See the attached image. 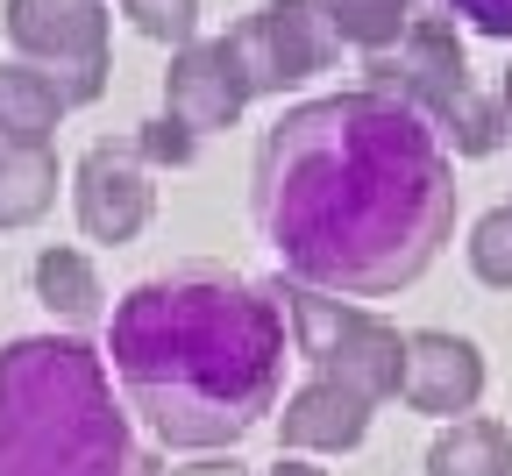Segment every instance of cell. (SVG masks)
I'll return each instance as SVG.
<instances>
[{
	"label": "cell",
	"mask_w": 512,
	"mask_h": 476,
	"mask_svg": "<svg viewBox=\"0 0 512 476\" xmlns=\"http://www.w3.org/2000/svg\"><path fill=\"white\" fill-rule=\"evenodd\" d=\"M249 214L285 285L392 299L420 285L456 228V164L392 93H320L285 107L249 157Z\"/></svg>",
	"instance_id": "6da1fadb"
},
{
	"label": "cell",
	"mask_w": 512,
	"mask_h": 476,
	"mask_svg": "<svg viewBox=\"0 0 512 476\" xmlns=\"http://www.w3.org/2000/svg\"><path fill=\"white\" fill-rule=\"evenodd\" d=\"M107 356L121 405L164 448L214 455L242 441L285 391V306L228 263H171L114 299Z\"/></svg>",
	"instance_id": "7a4b0ae2"
},
{
	"label": "cell",
	"mask_w": 512,
	"mask_h": 476,
	"mask_svg": "<svg viewBox=\"0 0 512 476\" xmlns=\"http://www.w3.org/2000/svg\"><path fill=\"white\" fill-rule=\"evenodd\" d=\"M0 476H150L114 370L86 334L0 342Z\"/></svg>",
	"instance_id": "3957f363"
},
{
	"label": "cell",
	"mask_w": 512,
	"mask_h": 476,
	"mask_svg": "<svg viewBox=\"0 0 512 476\" xmlns=\"http://www.w3.org/2000/svg\"><path fill=\"white\" fill-rule=\"evenodd\" d=\"M370 93L406 100L441 135V150H456V157H491L505 143V121L477 93L470 50H463V36H456L448 15H413L392 50H377L370 57Z\"/></svg>",
	"instance_id": "277c9868"
},
{
	"label": "cell",
	"mask_w": 512,
	"mask_h": 476,
	"mask_svg": "<svg viewBox=\"0 0 512 476\" xmlns=\"http://www.w3.org/2000/svg\"><path fill=\"white\" fill-rule=\"evenodd\" d=\"M278 306H285V327L306 356L313 377H328L370 405L399 398V377H406V334L392 320H377L370 306H349V299H328V292H306V285H271Z\"/></svg>",
	"instance_id": "5b68a950"
},
{
	"label": "cell",
	"mask_w": 512,
	"mask_h": 476,
	"mask_svg": "<svg viewBox=\"0 0 512 476\" xmlns=\"http://www.w3.org/2000/svg\"><path fill=\"white\" fill-rule=\"evenodd\" d=\"M8 43L22 50L29 72H43L64 107H86L107 93L114 50H107V0H8L0 8Z\"/></svg>",
	"instance_id": "8992f818"
},
{
	"label": "cell",
	"mask_w": 512,
	"mask_h": 476,
	"mask_svg": "<svg viewBox=\"0 0 512 476\" xmlns=\"http://www.w3.org/2000/svg\"><path fill=\"white\" fill-rule=\"evenodd\" d=\"M221 43L235 57L249 100L306 86L313 72H328V64L342 57V36L328 29V15H320L313 0H264V8H249Z\"/></svg>",
	"instance_id": "52a82bcc"
},
{
	"label": "cell",
	"mask_w": 512,
	"mask_h": 476,
	"mask_svg": "<svg viewBox=\"0 0 512 476\" xmlns=\"http://www.w3.org/2000/svg\"><path fill=\"white\" fill-rule=\"evenodd\" d=\"M72 214L86 228V242H136L157 214V185H150V164L136 157V143L128 135H107V143H93L72 171Z\"/></svg>",
	"instance_id": "ba28073f"
},
{
	"label": "cell",
	"mask_w": 512,
	"mask_h": 476,
	"mask_svg": "<svg viewBox=\"0 0 512 476\" xmlns=\"http://www.w3.org/2000/svg\"><path fill=\"white\" fill-rule=\"evenodd\" d=\"M399 398L413 405V413H434V420H470L477 398H484V349L470 342V334H448V327L406 334Z\"/></svg>",
	"instance_id": "9c48e42d"
},
{
	"label": "cell",
	"mask_w": 512,
	"mask_h": 476,
	"mask_svg": "<svg viewBox=\"0 0 512 476\" xmlns=\"http://www.w3.org/2000/svg\"><path fill=\"white\" fill-rule=\"evenodd\" d=\"M249 107V86L235 72V57L221 36H200L171 50V72H164V121H178L185 135H207V128H235Z\"/></svg>",
	"instance_id": "30bf717a"
},
{
	"label": "cell",
	"mask_w": 512,
	"mask_h": 476,
	"mask_svg": "<svg viewBox=\"0 0 512 476\" xmlns=\"http://www.w3.org/2000/svg\"><path fill=\"white\" fill-rule=\"evenodd\" d=\"M370 413H377L370 398H356L328 377H306L278 413V441H285V455H349V448H363Z\"/></svg>",
	"instance_id": "8fae6325"
},
{
	"label": "cell",
	"mask_w": 512,
	"mask_h": 476,
	"mask_svg": "<svg viewBox=\"0 0 512 476\" xmlns=\"http://www.w3.org/2000/svg\"><path fill=\"white\" fill-rule=\"evenodd\" d=\"M29 285H36V299H43L64 327H93V320H100V299H107V292H100L93 256H86V249H64V242L36 249Z\"/></svg>",
	"instance_id": "7c38bea8"
},
{
	"label": "cell",
	"mask_w": 512,
	"mask_h": 476,
	"mask_svg": "<svg viewBox=\"0 0 512 476\" xmlns=\"http://www.w3.org/2000/svg\"><path fill=\"white\" fill-rule=\"evenodd\" d=\"M72 114L64 107V93L29 72V64H0V143H29V150H50L57 121Z\"/></svg>",
	"instance_id": "4fadbf2b"
},
{
	"label": "cell",
	"mask_w": 512,
	"mask_h": 476,
	"mask_svg": "<svg viewBox=\"0 0 512 476\" xmlns=\"http://www.w3.org/2000/svg\"><path fill=\"white\" fill-rule=\"evenodd\" d=\"M427 476H512V434L484 413L448 420L427 448Z\"/></svg>",
	"instance_id": "5bb4252c"
},
{
	"label": "cell",
	"mask_w": 512,
	"mask_h": 476,
	"mask_svg": "<svg viewBox=\"0 0 512 476\" xmlns=\"http://www.w3.org/2000/svg\"><path fill=\"white\" fill-rule=\"evenodd\" d=\"M57 207V150L0 143V228H29Z\"/></svg>",
	"instance_id": "9a60e30c"
},
{
	"label": "cell",
	"mask_w": 512,
	"mask_h": 476,
	"mask_svg": "<svg viewBox=\"0 0 512 476\" xmlns=\"http://www.w3.org/2000/svg\"><path fill=\"white\" fill-rule=\"evenodd\" d=\"M313 8L328 15V29H335L349 50H363V57L392 50V43L406 36V22H413V0H313Z\"/></svg>",
	"instance_id": "2e32d148"
},
{
	"label": "cell",
	"mask_w": 512,
	"mask_h": 476,
	"mask_svg": "<svg viewBox=\"0 0 512 476\" xmlns=\"http://www.w3.org/2000/svg\"><path fill=\"white\" fill-rule=\"evenodd\" d=\"M470 270L491 285V292H512V199L491 207L477 228H470Z\"/></svg>",
	"instance_id": "e0dca14e"
},
{
	"label": "cell",
	"mask_w": 512,
	"mask_h": 476,
	"mask_svg": "<svg viewBox=\"0 0 512 476\" xmlns=\"http://www.w3.org/2000/svg\"><path fill=\"white\" fill-rule=\"evenodd\" d=\"M121 15L136 22L150 43H171V50L200 43V0H121Z\"/></svg>",
	"instance_id": "ac0fdd59"
},
{
	"label": "cell",
	"mask_w": 512,
	"mask_h": 476,
	"mask_svg": "<svg viewBox=\"0 0 512 476\" xmlns=\"http://www.w3.org/2000/svg\"><path fill=\"white\" fill-rule=\"evenodd\" d=\"M128 143H136L143 164H192V143H200V135H185L178 121H143Z\"/></svg>",
	"instance_id": "d6986e66"
},
{
	"label": "cell",
	"mask_w": 512,
	"mask_h": 476,
	"mask_svg": "<svg viewBox=\"0 0 512 476\" xmlns=\"http://www.w3.org/2000/svg\"><path fill=\"white\" fill-rule=\"evenodd\" d=\"M456 22H470L477 36H498V43H512V0H441Z\"/></svg>",
	"instance_id": "ffe728a7"
},
{
	"label": "cell",
	"mask_w": 512,
	"mask_h": 476,
	"mask_svg": "<svg viewBox=\"0 0 512 476\" xmlns=\"http://www.w3.org/2000/svg\"><path fill=\"white\" fill-rule=\"evenodd\" d=\"M171 476H249L235 455H192V462H178Z\"/></svg>",
	"instance_id": "44dd1931"
},
{
	"label": "cell",
	"mask_w": 512,
	"mask_h": 476,
	"mask_svg": "<svg viewBox=\"0 0 512 476\" xmlns=\"http://www.w3.org/2000/svg\"><path fill=\"white\" fill-rule=\"evenodd\" d=\"M264 476H328V469H313L306 455H278V462H271Z\"/></svg>",
	"instance_id": "7402d4cb"
},
{
	"label": "cell",
	"mask_w": 512,
	"mask_h": 476,
	"mask_svg": "<svg viewBox=\"0 0 512 476\" xmlns=\"http://www.w3.org/2000/svg\"><path fill=\"white\" fill-rule=\"evenodd\" d=\"M498 121H505V143H512V64H505V86H498Z\"/></svg>",
	"instance_id": "603a6c76"
}]
</instances>
